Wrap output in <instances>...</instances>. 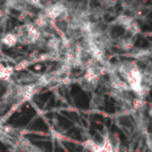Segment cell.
Instances as JSON below:
<instances>
[{
  "instance_id": "obj_1",
  "label": "cell",
  "mask_w": 152,
  "mask_h": 152,
  "mask_svg": "<svg viewBox=\"0 0 152 152\" xmlns=\"http://www.w3.org/2000/svg\"><path fill=\"white\" fill-rule=\"evenodd\" d=\"M17 40L19 43L28 45V44H34L39 42L41 38V32L34 24L27 23V24L21 25L20 27L17 28Z\"/></svg>"
},
{
  "instance_id": "obj_2",
  "label": "cell",
  "mask_w": 152,
  "mask_h": 152,
  "mask_svg": "<svg viewBox=\"0 0 152 152\" xmlns=\"http://www.w3.org/2000/svg\"><path fill=\"white\" fill-rule=\"evenodd\" d=\"M0 43H2L3 45H5L6 47H14V46L18 43L17 40V36L14 32H7V34H3L2 38Z\"/></svg>"
},
{
  "instance_id": "obj_3",
  "label": "cell",
  "mask_w": 152,
  "mask_h": 152,
  "mask_svg": "<svg viewBox=\"0 0 152 152\" xmlns=\"http://www.w3.org/2000/svg\"><path fill=\"white\" fill-rule=\"evenodd\" d=\"M117 46H118V48L122 49V50H130L133 47V40H132V37H128V38L125 37L119 39L118 43H117Z\"/></svg>"
},
{
  "instance_id": "obj_4",
  "label": "cell",
  "mask_w": 152,
  "mask_h": 152,
  "mask_svg": "<svg viewBox=\"0 0 152 152\" xmlns=\"http://www.w3.org/2000/svg\"><path fill=\"white\" fill-rule=\"evenodd\" d=\"M96 152H114L113 147H112V145H110L106 134L102 137V142H101V144L99 145L98 150Z\"/></svg>"
},
{
  "instance_id": "obj_5",
  "label": "cell",
  "mask_w": 152,
  "mask_h": 152,
  "mask_svg": "<svg viewBox=\"0 0 152 152\" xmlns=\"http://www.w3.org/2000/svg\"><path fill=\"white\" fill-rule=\"evenodd\" d=\"M30 65V61H29V59H23V61H21L19 64L16 65V67L14 68V70L16 71H22L24 70V69H26V67H28Z\"/></svg>"
},
{
  "instance_id": "obj_6",
  "label": "cell",
  "mask_w": 152,
  "mask_h": 152,
  "mask_svg": "<svg viewBox=\"0 0 152 152\" xmlns=\"http://www.w3.org/2000/svg\"><path fill=\"white\" fill-rule=\"evenodd\" d=\"M95 102L94 107H98L103 104V97L100 94H94L93 98H92V103Z\"/></svg>"
}]
</instances>
